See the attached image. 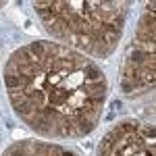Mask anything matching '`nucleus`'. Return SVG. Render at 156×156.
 Returning <instances> with one entry per match:
<instances>
[{"label":"nucleus","instance_id":"1","mask_svg":"<svg viewBox=\"0 0 156 156\" xmlns=\"http://www.w3.org/2000/svg\"><path fill=\"white\" fill-rule=\"evenodd\" d=\"M60 154H62V156H75L73 152H60Z\"/></svg>","mask_w":156,"mask_h":156}]
</instances>
